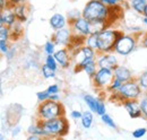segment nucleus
<instances>
[{
	"instance_id": "f257e3e1",
	"label": "nucleus",
	"mask_w": 147,
	"mask_h": 140,
	"mask_svg": "<svg viewBox=\"0 0 147 140\" xmlns=\"http://www.w3.org/2000/svg\"><path fill=\"white\" fill-rule=\"evenodd\" d=\"M83 17L88 22H105L108 24L110 16V7L100 0H90L83 9Z\"/></svg>"
},
{
	"instance_id": "f03ea898",
	"label": "nucleus",
	"mask_w": 147,
	"mask_h": 140,
	"mask_svg": "<svg viewBox=\"0 0 147 140\" xmlns=\"http://www.w3.org/2000/svg\"><path fill=\"white\" fill-rule=\"evenodd\" d=\"M37 122L40 123V125L45 131L47 138H49L50 136L63 137L69 131V123L65 116L55 118L51 120H40Z\"/></svg>"
},
{
	"instance_id": "7ed1b4c3",
	"label": "nucleus",
	"mask_w": 147,
	"mask_h": 140,
	"mask_svg": "<svg viewBox=\"0 0 147 140\" xmlns=\"http://www.w3.org/2000/svg\"><path fill=\"white\" fill-rule=\"evenodd\" d=\"M121 35H123L121 31L109 30V28H105L104 31L98 33L97 34V44H98L97 52H98V54L110 53L112 51H114L115 43Z\"/></svg>"
},
{
	"instance_id": "20e7f679",
	"label": "nucleus",
	"mask_w": 147,
	"mask_h": 140,
	"mask_svg": "<svg viewBox=\"0 0 147 140\" xmlns=\"http://www.w3.org/2000/svg\"><path fill=\"white\" fill-rule=\"evenodd\" d=\"M37 114H38L40 120H51V119L63 116L65 110L60 102L48 100L38 105Z\"/></svg>"
},
{
	"instance_id": "39448f33",
	"label": "nucleus",
	"mask_w": 147,
	"mask_h": 140,
	"mask_svg": "<svg viewBox=\"0 0 147 140\" xmlns=\"http://www.w3.org/2000/svg\"><path fill=\"white\" fill-rule=\"evenodd\" d=\"M96 53H97V51H95L94 49L87 46V45H83L79 49L71 52L73 63L76 66V68H78V70L82 69V67L84 66L85 62H87L88 60L95 59Z\"/></svg>"
},
{
	"instance_id": "423d86ee",
	"label": "nucleus",
	"mask_w": 147,
	"mask_h": 140,
	"mask_svg": "<svg viewBox=\"0 0 147 140\" xmlns=\"http://www.w3.org/2000/svg\"><path fill=\"white\" fill-rule=\"evenodd\" d=\"M118 93L120 96L126 101V100H137L142 95V87L138 84V81L135 80H129L121 85L119 88Z\"/></svg>"
},
{
	"instance_id": "0eeeda50",
	"label": "nucleus",
	"mask_w": 147,
	"mask_h": 140,
	"mask_svg": "<svg viewBox=\"0 0 147 140\" xmlns=\"http://www.w3.org/2000/svg\"><path fill=\"white\" fill-rule=\"evenodd\" d=\"M136 38L131 35H121L114 46V51L120 55H128L136 48Z\"/></svg>"
},
{
	"instance_id": "6e6552de",
	"label": "nucleus",
	"mask_w": 147,
	"mask_h": 140,
	"mask_svg": "<svg viewBox=\"0 0 147 140\" xmlns=\"http://www.w3.org/2000/svg\"><path fill=\"white\" fill-rule=\"evenodd\" d=\"M95 87L97 88H108L114 79L113 70L98 68L96 73L92 77Z\"/></svg>"
},
{
	"instance_id": "1a4fd4ad",
	"label": "nucleus",
	"mask_w": 147,
	"mask_h": 140,
	"mask_svg": "<svg viewBox=\"0 0 147 140\" xmlns=\"http://www.w3.org/2000/svg\"><path fill=\"white\" fill-rule=\"evenodd\" d=\"M70 26H71L74 34H78L82 35V36L91 35V23L86 18L83 17V16L75 19L74 22H71Z\"/></svg>"
},
{
	"instance_id": "9d476101",
	"label": "nucleus",
	"mask_w": 147,
	"mask_h": 140,
	"mask_svg": "<svg viewBox=\"0 0 147 140\" xmlns=\"http://www.w3.org/2000/svg\"><path fill=\"white\" fill-rule=\"evenodd\" d=\"M71 37H73V30L63 27L61 30L55 31L52 36V41L57 45H68L71 41Z\"/></svg>"
},
{
	"instance_id": "9b49d317",
	"label": "nucleus",
	"mask_w": 147,
	"mask_h": 140,
	"mask_svg": "<svg viewBox=\"0 0 147 140\" xmlns=\"http://www.w3.org/2000/svg\"><path fill=\"white\" fill-rule=\"evenodd\" d=\"M96 62H97L98 68H105V69L113 70L118 66L117 58L113 54H110V53H101L100 57L97 58Z\"/></svg>"
},
{
	"instance_id": "f8f14e48",
	"label": "nucleus",
	"mask_w": 147,
	"mask_h": 140,
	"mask_svg": "<svg viewBox=\"0 0 147 140\" xmlns=\"http://www.w3.org/2000/svg\"><path fill=\"white\" fill-rule=\"evenodd\" d=\"M122 105L131 119H139L140 116H143L140 103H138L137 100H126Z\"/></svg>"
},
{
	"instance_id": "ddd939ff",
	"label": "nucleus",
	"mask_w": 147,
	"mask_h": 140,
	"mask_svg": "<svg viewBox=\"0 0 147 140\" xmlns=\"http://www.w3.org/2000/svg\"><path fill=\"white\" fill-rule=\"evenodd\" d=\"M53 55L61 68H68L71 65L73 58H71V53L68 51V49H60L55 51Z\"/></svg>"
},
{
	"instance_id": "4468645a",
	"label": "nucleus",
	"mask_w": 147,
	"mask_h": 140,
	"mask_svg": "<svg viewBox=\"0 0 147 140\" xmlns=\"http://www.w3.org/2000/svg\"><path fill=\"white\" fill-rule=\"evenodd\" d=\"M17 22V18L15 16L13 9L10 7L5 8L1 10V15H0V25H6L8 27L13 26L15 23Z\"/></svg>"
},
{
	"instance_id": "2eb2a0df",
	"label": "nucleus",
	"mask_w": 147,
	"mask_h": 140,
	"mask_svg": "<svg viewBox=\"0 0 147 140\" xmlns=\"http://www.w3.org/2000/svg\"><path fill=\"white\" fill-rule=\"evenodd\" d=\"M113 73H114V78L121 80L122 83H126L132 79V73L131 71L125 67V66H117L114 69H113Z\"/></svg>"
},
{
	"instance_id": "dca6fc26",
	"label": "nucleus",
	"mask_w": 147,
	"mask_h": 140,
	"mask_svg": "<svg viewBox=\"0 0 147 140\" xmlns=\"http://www.w3.org/2000/svg\"><path fill=\"white\" fill-rule=\"evenodd\" d=\"M49 23L52 27V30L58 31V30H61L63 27H66V24H67V19L66 17L62 15V14H53L51 18L49 19Z\"/></svg>"
},
{
	"instance_id": "f3484780",
	"label": "nucleus",
	"mask_w": 147,
	"mask_h": 140,
	"mask_svg": "<svg viewBox=\"0 0 147 140\" xmlns=\"http://www.w3.org/2000/svg\"><path fill=\"white\" fill-rule=\"evenodd\" d=\"M15 14V16L17 18V20L20 23H24L27 20V6L25 3H22V5H17V6H14V7H10Z\"/></svg>"
},
{
	"instance_id": "a211bd4d",
	"label": "nucleus",
	"mask_w": 147,
	"mask_h": 140,
	"mask_svg": "<svg viewBox=\"0 0 147 140\" xmlns=\"http://www.w3.org/2000/svg\"><path fill=\"white\" fill-rule=\"evenodd\" d=\"M97 62L95 61V59H92V60H88L87 62L84 63V66L82 67V70H84L90 77H93L96 71H97Z\"/></svg>"
},
{
	"instance_id": "6ab92c4d",
	"label": "nucleus",
	"mask_w": 147,
	"mask_h": 140,
	"mask_svg": "<svg viewBox=\"0 0 147 140\" xmlns=\"http://www.w3.org/2000/svg\"><path fill=\"white\" fill-rule=\"evenodd\" d=\"M130 7L138 14H144V10L147 6V0H129Z\"/></svg>"
},
{
	"instance_id": "aec40b11",
	"label": "nucleus",
	"mask_w": 147,
	"mask_h": 140,
	"mask_svg": "<svg viewBox=\"0 0 147 140\" xmlns=\"http://www.w3.org/2000/svg\"><path fill=\"white\" fill-rule=\"evenodd\" d=\"M23 23L20 22H16L13 26H10V38L14 41V40H18L19 36L23 34V26H22Z\"/></svg>"
},
{
	"instance_id": "412c9836",
	"label": "nucleus",
	"mask_w": 147,
	"mask_h": 140,
	"mask_svg": "<svg viewBox=\"0 0 147 140\" xmlns=\"http://www.w3.org/2000/svg\"><path fill=\"white\" fill-rule=\"evenodd\" d=\"M84 102L86 103V105L88 106V108L92 112L96 113V108H97V104H98V98H95L92 95L86 94V95H84Z\"/></svg>"
},
{
	"instance_id": "4be33fe9",
	"label": "nucleus",
	"mask_w": 147,
	"mask_h": 140,
	"mask_svg": "<svg viewBox=\"0 0 147 140\" xmlns=\"http://www.w3.org/2000/svg\"><path fill=\"white\" fill-rule=\"evenodd\" d=\"M93 114L92 111H85L83 112V116H82V124L85 129H90L93 124Z\"/></svg>"
},
{
	"instance_id": "5701e85b",
	"label": "nucleus",
	"mask_w": 147,
	"mask_h": 140,
	"mask_svg": "<svg viewBox=\"0 0 147 140\" xmlns=\"http://www.w3.org/2000/svg\"><path fill=\"white\" fill-rule=\"evenodd\" d=\"M28 133L30 135H37V136H43L47 138V133L45 131L43 130V128L40 125V123L37 122L36 124H33V125H30L28 127Z\"/></svg>"
},
{
	"instance_id": "b1692460",
	"label": "nucleus",
	"mask_w": 147,
	"mask_h": 140,
	"mask_svg": "<svg viewBox=\"0 0 147 140\" xmlns=\"http://www.w3.org/2000/svg\"><path fill=\"white\" fill-rule=\"evenodd\" d=\"M85 45H87V46L94 49L95 51H97V48H98V44H97V34L88 35L86 37V40H85Z\"/></svg>"
},
{
	"instance_id": "393cba45",
	"label": "nucleus",
	"mask_w": 147,
	"mask_h": 140,
	"mask_svg": "<svg viewBox=\"0 0 147 140\" xmlns=\"http://www.w3.org/2000/svg\"><path fill=\"white\" fill-rule=\"evenodd\" d=\"M41 71H42V75L44 78L49 79V78H55V70H53L51 67H49L47 63H44L41 68Z\"/></svg>"
},
{
	"instance_id": "a878e982",
	"label": "nucleus",
	"mask_w": 147,
	"mask_h": 140,
	"mask_svg": "<svg viewBox=\"0 0 147 140\" xmlns=\"http://www.w3.org/2000/svg\"><path fill=\"white\" fill-rule=\"evenodd\" d=\"M10 38V27L6 25H0V40L8 41Z\"/></svg>"
},
{
	"instance_id": "bb28decb",
	"label": "nucleus",
	"mask_w": 147,
	"mask_h": 140,
	"mask_svg": "<svg viewBox=\"0 0 147 140\" xmlns=\"http://www.w3.org/2000/svg\"><path fill=\"white\" fill-rule=\"evenodd\" d=\"M45 63H47L49 67H51L53 70H55V71H57L58 66H59V63H58L57 60H55V55H52V54L47 55V58H45Z\"/></svg>"
},
{
	"instance_id": "cd10ccee",
	"label": "nucleus",
	"mask_w": 147,
	"mask_h": 140,
	"mask_svg": "<svg viewBox=\"0 0 147 140\" xmlns=\"http://www.w3.org/2000/svg\"><path fill=\"white\" fill-rule=\"evenodd\" d=\"M55 42L51 40V41H48L45 44H44V51L47 53V55H49V54H55Z\"/></svg>"
},
{
	"instance_id": "c85d7f7f",
	"label": "nucleus",
	"mask_w": 147,
	"mask_h": 140,
	"mask_svg": "<svg viewBox=\"0 0 147 140\" xmlns=\"http://www.w3.org/2000/svg\"><path fill=\"white\" fill-rule=\"evenodd\" d=\"M122 84H123V83H122L121 80H119V79L114 78V79H113V81L111 83V85L108 88H107V89H108L109 92H111V93L118 92V90H119V88L121 87V85H122Z\"/></svg>"
},
{
	"instance_id": "c756f323",
	"label": "nucleus",
	"mask_w": 147,
	"mask_h": 140,
	"mask_svg": "<svg viewBox=\"0 0 147 140\" xmlns=\"http://www.w3.org/2000/svg\"><path fill=\"white\" fill-rule=\"evenodd\" d=\"M101 119H102V122L105 123L108 127H110V128H112V129H115L117 128V125H115V123H114V121H113V119L111 118L109 114H103V115H101Z\"/></svg>"
},
{
	"instance_id": "7c9ffc66",
	"label": "nucleus",
	"mask_w": 147,
	"mask_h": 140,
	"mask_svg": "<svg viewBox=\"0 0 147 140\" xmlns=\"http://www.w3.org/2000/svg\"><path fill=\"white\" fill-rule=\"evenodd\" d=\"M50 93L48 92V89L47 90H42V92H37L36 93V97H37V101L40 102V103H42V102H44V101H48L49 98H50Z\"/></svg>"
},
{
	"instance_id": "2f4dec72",
	"label": "nucleus",
	"mask_w": 147,
	"mask_h": 140,
	"mask_svg": "<svg viewBox=\"0 0 147 140\" xmlns=\"http://www.w3.org/2000/svg\"><path fill=\"white\" fill-rule=\"evenodd\" d=\"M82 16H83V13H80V11H78V10H76V9H74V10H70V11L68 13L69 23H71V22H74L75 19L82 17Z\"/></svg>"
},
{
	"instance_id": "473e14b6",
	"label": "nucleus",
	"mask_w": 147,
	"mask_h": 140,
	"mask_svg": "<svg viewBox=\"0 0 147 140\" xmlns=\"http://www.w3.org/2000/svg\"><path fill=\"white\" fill-rule=\"evenodd\" d=\"M107 113V110H105V104L102 100H98V104H97V108H96V114L97 115H103Z\"/></svg>"
},
{
	"instance_id": "72a5a7b5",
	"label": "nucleus",
	"mask_w": 147,
	"mask_h": 140,
	"mask_svg": "<svg viewBox=\"0 0 147 140\" xmlns=\"http://www.w3.org/2000/svg\"><path fill=\"white\" fill-rule=\"evenodd\" d=\"M140 108H142L143 116L145 119H147V94L143 97V100L140 101Z\"/></svg>"
},
{
	"instance_id": "f704fd0d",
	"label": "nucleus",
	"mask_w": 147,
	"mask_h": 140,
	"mask_svg": "<svg viewBox=\"0 0 147 140\" xmlns=\"http://www.w3.org/2000/svg\"><path fill=\"white\" fill-rule=\"evenodd\" d=\"M138 84L140 85L142 88L147 89V71H145L144 73H142L138 78Z\"/></svg>"
},
{
	"instance_id": "c9c22d12",
	"label": "nucleus",
	"mask_w": 147,
	"mask_h": 140,
	"mask_svg": "<svg viewBox=\"0 0 147 140\" xmlns=\"http://www.w3.org/2000/svg\"><path fill=\"white\" fill-rule=\"evenodd\" d=\"M147 130L145 128H139V129H136L134 132H132V137L134 138H142V137H144L145 135H146Z\"/></svg>"
},
{
	"instance_id": "e433bc0d",
	"label": "nucleus",
	"mask_w": 147,
	"mask_h": 140,
	"mask_svg": "<svg viewBox=\"0 0 147 140\" xmlns=\"http://www.w3.org/2000/svg\"><path fill=\"white\" fill-rule=\"evenodd\" d=\"M0 50H1V53L7 54V52L9 51V46H8V42L7 41L0 40Z\"/></svg>"
},
{
	"instance_id": "4c0bfd02",
	"label": "nucleus",
	"mask_w": 147,
	"mask_h": 140,
	"mask_svg": "<svg viewBox=\"0 0 147 140\" xmlns=\"http://www.w3.org/2000/svg\"><path fill=\"white\" fill-rule=\"evenodd\" d=\"M59 90H60V88H59V86L57 84H53V85H51V86L48 87V92L50 93V95L59 94Z\"/></svg>"
},
{
	"instance_id": "58836bf2",
	"label": "nucleus",
	"mask_w": 147,
	"mask_h": 140,
	"mask_svg": "<svg viewBox=\"0 0 147 140\" xmlns=\"http://www.w3.org/2000/svg\"><path fill=\"white\" fill-rule=\"evenodd\" d=\"M70 116H71V119H74V120L82 119L83 113H82L80 111H78V110H74V111H71V112H70Z\"/></svg>"
},
{
	"instance_id": "ea45409f",
	"label": "nucleus",
	"mask_w": 147,
	"mask_h": 140,
	"mask_svg": "<svg viewBox=\"0 0 147 140\" xmlns=\"http://www.w3.org/2000/svg\"><path fill=\"white\" fill-rule=\"evenodd\" d=\"M100 1H102L105 6H108V7H115V6H118V3H119V1L118 0H100Z\"/></svg>"
},
{
	"instance_id": "a19ab883",
	"label": "nucleus",
	"mask_w": 147,
	"mask_h": 140,
	"mask_svg": "<svg viewBox=\"0 0 147 140\" xmlns=\"http://www.w3.org/2000/svg\"><path fill=\"white\" fill-rule=\"evenodd\" d=\"M8 1H9V7H14L17 5L25 3V0H8Z\"/></svg>"
},
{
	"instance_id": "79ce46f5",
	"label": "nucleus",
	"mask_w": 147,
	"mask_h": 140,
	"mask_svg": "<svg viewBox=\"0 0 147 140\" xmlns=\"http://www.w3.org/2000/svg\"><path fill=\"white\" fill-rule=\"evenodd\" d=\"M14 52H15V48L9 49V51H8V52H7V54H6V55H7V59H9V60H10V59L14 57Z\"/></svg>"
},
{
	"instance_id": "37998d69",
	"label": "nucleus",
	"mask_w": 147,
	"mask_h": 140,
	"mask_svg": "<svg viewBox=\"0 0 147 140\" xmlns=\"http://www.w3.org/2000/svg\"><path fill=\"white\" fill-rule=\"evenodd\" d=\"M26 140H44V139H42V138H41L40 136H37V135H31Z\"/></svg>"
},
{
	"instance_id": "c03bdc74",
	"label": "nucleus",
	"mask_w": 147,
	"mask_h": 140,
	"mask_svg": "<svg viewBox=\"0 0 147 140\" xmlns=\"http://www.w3.org/2000/svg\"><path fill=\"white\" fill-rule=\"evenodd\" d=\"M49 100H52V101H55V102H59V101H60V96H59V94H53V95L50 96Z\"/></svg>"
},
{
	"instance_id": "a18cd8bd",
	"label": "nucleus",
	"mask_w": 147,
	"mask_h": 140,
	"mask_svg": "<svg viewBox=\"0 0 147 140\" xmlns=\"http://www.w3.org/2000/svg\"><path fill=\"white\" fill-rule=\"evenodd\" d=\"M143 46L147 48V33L144 35V38H143Z\"/></svg>"
},
{
	"instance_id": "49530a36",
	"label": "nucleus",
	"mask_w": 147,
	"mask_h": 140,
	"mask_svg": "<svg viewBox=\"0 0 147 140\" xmlns=\"http://www.w3.org/2000/svg\"><path fill=\"white\" fill-rule=\"evenodd\" d=\"M143 23H144L145 25H147V17L146 16H144V18H143Z\"/></svg>"
},
{
	"instance_id": "de8ad7c7",
	"label": "nucleus",
	"mask_w": 147,
	"mask_h": 140,
	"mask_svg": "<svg viewBox=\"0 0 147 140\" xmlns=\"http://www.w3.org/2000/svg\"><path fill=\"white\" fill-rule=\"evenodd\" d=\"M143 15L147 17V6H146V8H145V10H144V14H143Z\"/></svg>"
},
{
	"instance_id": "09e8293b",
	"label": "nucleus",
	"mask_w": 147,
	"mask_h": 140,
	"mask_svg": "<svg viewBox=\"0 0 147 140\" xmlns=\"http://www.w3.org/2000/svg\"><path fill=\"white\" fill-rule=\"evenodd\" d=\"M118 1H119V2H123V0H118Z\"/></svg>"
},
{
	"instance_id": "8fccbe9b",
	"label": "nucleus",
	"mask_w": 147,
	"mask_h": 140,
	"mask_svg": "<svg viewBox=\"0 0 147 140\" xmlns=\"http://www.w3.org/2000/svg\"><path fill=\"white\" fill-rule=\"evenodd\" d=\"M44 140H49V139H44Z\"/></svg>"
}]
</instances>
